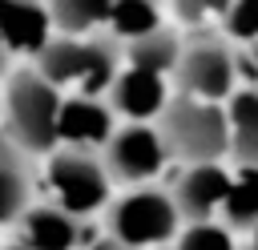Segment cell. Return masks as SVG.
Here are the masks:
<instances>
[{
  "mask_svg": "<svg viewBox=\"0 0 258 250\" xmlns=\"http://www.w3.org/2000/svg\"><path fill=\"white\" fill-rule=\"evenodd\" d=\"M165 149L173 157L194 161H218L230 149V121L214 101H198V97H181L177 105H169L165 113Z\"/></svg>",
  "mask_w": 258,
  "mask_h": 250,
  "instance_id": "1",
  "label": "cell"
},
{
  "mask_svg": "<svg viewBox=\"0 0 258 250\" xmlns=\"http://www.w3.org/2000/svg\"><path fill=\"white\" fill-rule=\"evenodd\" d=\"M56 109H60L56 85H48L40 73L12 77L4 113H8V129L16 145H24L28 153H48L56 145Z\"/></svg>",
  "mask_w": 258,
  "mask_h": 250,
  "instance_id": "2",
  "label": "cell"
},
{
  "mask_svg": "<svg viewBox=\"0 0 258 250\" xmlns=\"http://www.w3.org/2000/svg\"><path fill=\"white\" fill-rule=\"evenodd\" d=\"M36 56H40V77L48 85H77L85 97L105 93L117 77V56L101 40H93V44H85V40H56L52 44L48 40Z\"/></svg>",
  "mask_w": 258,
  "mask_h": 250,
  "instance_id": "3",
  "label": "cell"
},
{
  "mask_svg": "<svg viewBox=\"0 0 258 250\" xmlns=\"http://www.w3.org/2000/svg\"><path fill=\"white\" fill-rule=\"evenodd\" d=\"M177 222H181V210L169 194L161 190H133L125 194L113 214H109V234L133 250H149V246H161L177 234Z\"/></svg>",
  "mask_w": 258,
  "mask_h": 250,
  "instance_id": "4",
  "label": "cell"
},
{
  "mask_svg": "<svg viewBox=\"0 0 258 250\" xmlns=\"http://www.w3.org/2000/svg\"><path fill=\"white\" fill-rule=\"evenodd\" d=\"M48 190L60 210L89 218L109 202V173L85 149H64L48 161Z\"/></svg>",
  "mask_w": 258,
  "mask_h": 250,
  "instance_id": "5",
  "label": "cell"
},
{
  "mask_svg": "<svg viewBox=\"0 0 258 250\" xmlns=\"http://www.w3.org/2000/svg\"><path fill=\"white\" fill-rule=\"evenodd\" d=\"M105 157H109V169L121 177V181H149L161 173L169 149H165V137L141 121L125 125L121 133H113L105 141Z\"/></svg>",
  "mask_w": 258,
  "mask_h": 250,
  "instance_id": "6",
  "label": "cell"
},
{
  "mask_svg": "<svg viewBox=\"0 0 258 250\" xmlns=\"http://www.w3.org/2000/svg\"><path fill=\"white\" fill-rule=\"evenodd\" d=\"M177 77L185 97L198 101H222L234 93V77H238V60L222 48V44H198L189 52L177 56Z\"/></svg>",
  "mask_w": 258,
  "mask_h": 250,
  "instance_id": "7",
  "label": "cell"
},
{
  "mask_svg": "<svg viewBox=\"0 0 258 250\" xmlns=\"http://www.w3.org/2000/svg\"><path fill=\"white\" fill-rule=\"evenodd\" d=\"M113 137V113L97 101V97H69L56 109V141L73 145V149H89V145H105Z\"/></svg>",
  "mask_w": 258,
  "mask_h": 250,
  "instance_id": "8",
  "label": "cell"
},
{
  "mask_svg": "<svg viewBox=\"0 0 258 250\" xmlns=\"http://www.w3.org/2000/svg\"><path fill=\"white\" fill-rule=\"evenodd\" d=\"M226 190H230V173H226L218 161H194V165L181 173L173 202H177L181 218L202 222V218H210L214 210H222Z\"/></svg>",
  "mask_w": 258,
  "mask_h": 250,
  "instance_id": "9",
  "label": "cell"
},
{
  "mask_svg": "<svg viewBox=\"0 0 258 250\" xmlns=\"http://www.w3.org/2000/svg\"><path fill=\"white\" fill-rule=\"evenodd\" d=\"M20 246L24 250H77L81 218L60 206H36L20 214Z\"/></svg>",
  "mask_w": 258,
  "mask_h": 250,
  "instance_id": "10",
  "label": "cell"
},
{
  "mask_svg": "<svg viewBox=\"0 0 258 250\" xmlns=\"http://www.w3.org/2000/svg\"><path fill=\"white\" fill-rule=\"evenodd\" d=\"M52 12L36 0H0V48L12 52H40L48 44Z\"/></svg>",
  "mask_w": 258,
  "mask_h": 250,
  "instance_id": "11",
  "label": "cell"
},
{
  "mask_svg": "<svg viewBox=\"0 0 258 250\" xmlns=\"http://www.w3.org/2000/svg\"><path fill=\"white\" fill-rule=\"evenodd\" d=\"M109 93H113L117 113H125V117H133V121L157 117V113L165 109V81H161V73H153V69L129 65L125 73L113 77Z\"/></svg>",
  "mask_w": 258,
  "mask_h": 250,
  "instance_id": "12",
  "label": "cell"
},
{
  "mask_svg": "<svg viewBox=\"0 0 258 250\" xmlns=\"http://www.w3.org/2000/svg\"><path fill=\"white\" fill-rule=\"evenodd\" d=\"M230 149L242 165H258V89L230 93Z\"/></svg>",
  "mask_w": 258,
  "mask_h": 250,
  "instance_id": "13",
  "label": "cell"
},
{
  "mask_svg": "<svg viewBox=\"0 0 258 250\" xmlns=\"http://www.w3.org/2000/svg\"><path fill=\"white\" fill-rule=\"evenodd\" d=\"M222 210L230 226H258V165H242L230 177Z\"/></svg>",
  "mask_w": 258,
  "mask_h": 250,
  "instance_id": "14",
  "label": "cell"
},
{
  "mask_svg": "<svg viewBox=\"0 0 258 250\" xmlns=\"http://www.w3.org/2000/svg\"><path fill=\"white\" fill-rule=\"evenodd\" d=\"M177 56H181L177 40H173L169 32H161V28L145 32V36H137V40L129 44V65L153 69V73H161V77H165L169 69H177Z\"/></svg>",
  "mask_w": 258,
  "mask_h": 250,
  "instance_id": "15",
  "label": "cell"
},
{
  "mask_svg": "<svg viewBox=\"0 0 258 250\" xmlns=\"http://www.w3.org/2000/svg\"><path fill=\"white\" fill-rule=\"evenodd\" d=\"M105 20L113 24V32L137 40V36L157 28V8H153V0H109V16Z\"/></svg>",
  "mask_w": 258,
  "mask_h": 250,
  "instance_id": "16",
  "label": "cell"
},
{
  "mask_svg": "<svg viewBox=\"0 0 258 250\" xmlns=\"http://www.w3.org/2000/svg\"><path fill=\"white\" fill-rule=\"evenodd\" d=\"M48 12L60 28L85 32V28H93L97 20L109 16V0H48Z\"/></svg>",
  "mask_w": 258,
  "mask_h": 250,
  "instance_id": "17",
  "label": "cell"
},
{
  "mask_svg": "<svg viewBox=\"0 0 258 250\" xmlns=\"http://www.w3.org/2000/svg\"><path fill=\"white\" fill-rule=\"evenodd\" d=\"M24 202H28V181H24V173H20L12 161L0 157V226L12 222V218H20V214H24Z\"/></svg>",
  "mask_w": 258,
  "mask_h": 250,
  "instance_id": "18",
  "label": "cell"
},
{
  "mask_svg": "<svg viewBox=\"0 0 258 250\" xmlns=\"http://www.w3.org/2000/svg\"><path fill=\"white\" fill-rule=\"evenodd\" d=\"M177 250H234V238L226 226L202 218V222H189L177 238Z\"/></svg>",
  "mask_w": 258,
  "mask_h": 250,
  "instance_id": "19",
  "label": "cell"
},
{
  "mask_svg": "<svg viewBox=\"0 0 258 250\" xmlns=\"http://www.w3.org/2000/svg\"><path fill=\"white\" fill-rule=\"evenodd\" d=\"M226 20H230V32L234 36L258 40V0H234L230 12H226Z\"/></svg>",
  "mask_w": 258,
  "mask_h": 250,
  "instance_id": "20",
  "label": "cell"
},
{
  "mask_svg": "<svg viewBox=\"0 0 258 250\" xmlns=\"http://www.w3.org/2000/svg\"><path fill=\"white\" fill-rule=\"evenodd\" d=\"M173 4H177V12H181L189 24H202V20H210V16H226L234 0H173Z\"/></svg>",
  "mask_w": 258,
  "mask_h": 250,
  "instance_id": "21",
  "label": "cell"
},
{
  "mask_svg": "<svg viewBox=\"0 0 258 250\" xmlns=\"http://www.w3.org/2000/svg\"><path fill=\"white\" fill-rule=\"evenodd\" d=\"M89 250H133V246H125V242H117V238L109 234V238H101V242H93Z\"/></svg>",
  "mask_w": 258,
  "mask_h": 250,
  "instance_id": "22",
  "label": "cell"
},
{
  "mask_svg": "<svg viewBox=\"0 0 258 250\" xmlns=\"http://www.w3.org/2000/svg\"><path fill=\"white\" fill-rule=\"evenodd\" d=\"M246 73H250V81L258 85V44H254V52H250V60H246Z\"/></svg>",
  "mask_w": 258,
  "mask_h": 250,
  "instance_id": "23",
  "label": "cell"
},
{
  "mask_svg": "<svg viewBox=\"0 0 258 250\" xmlns=\"http://www.w3.org/2000/svg\"><path fill=\"white\" fill-rule=\"evenodd\" d=\"M254 250H258V226H254Z\"/></svg>",
  "mask_w": 258,
  "mask_h": 250,
  "instance_id": "24",
  "label": "cell"
},
{
  "mask_svg": "<svg viewBox=\"0 0 258 250\" xmlns=\"http://www.w3.org/2000/svg\"><path fill=\"white\" fill-rule=\"evenodd\" d=\"M12 250H24V246H12Z\"/></svg>",
  "mask_w": 258,
  "mask_h": 250,
  "instance_id": "25",
  "label": "cell"
}]
</instances>
